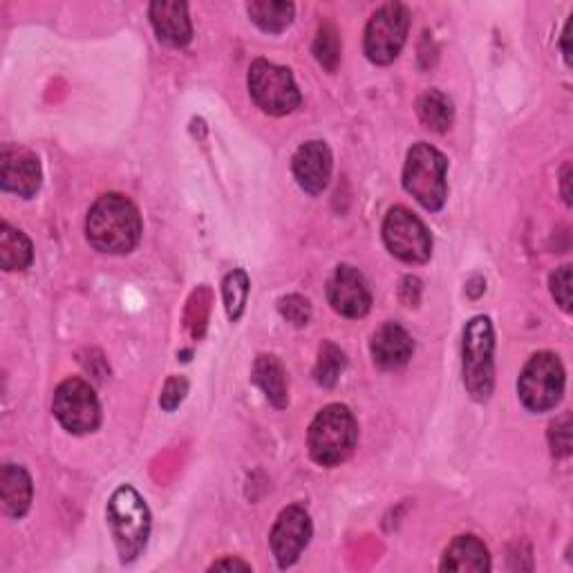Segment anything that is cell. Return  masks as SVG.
<instances>
[{"mask_svg":"<svg viewBox=\"0 0 573 573\" xmlns=\"http://www.w3.org/2000/svg\"><path fill=\"white\" fill-rule=\"evenodd\" d=\"M86 235L101 254H130L141 238V215L137 206L119 193L101 195L88 211Z\"/></svg>","mask_w":573,"mask_h":573,"instance_id":"obj_1","label":"cell"},{"mask_svg":"<svg viewBox=\"0 0 573 573\" xmlns=\"http://www.w3.org/2000/svg\"><path fill=\"white\" fill-rule=\"evenodd\" d=\"M356 440L358 425L352 410L347 406L332 404L314 417L307 433V448L318 466L332 469L352 455Z\"/></svg>","mask_w":573,"mask_h":573,"instance_id":"obj_2","label":"cell"},{"mask_svg":"<svg viewBox=\"0 0 573 573\" xmlns=\"http://www.w3.org/2000/svg\"><path fill=\"white\" fill-rule=\"evenodd\" d=\"M107 524H111L115 547L122 562H132L147 549L151 535V511L132 486H122L107 501Z\"/></svg>","mask_w":573,"mask_h":573,"instance_id":"obj_3","label":"cell"},{"mask_svg":"<svg viewBox=\"0 0 573 573\" xmlns=\"http://www.w3.org/2000/svg\"><path fill=\"white\" fill-rule=\"evenodd\" d=\"M463 385L475 402H488L495 387V334L486 316H475L463 328Z\"/></svg>","mask_w":573,"mask_h":573,"instance_id":"obj_4","label":"cell"},{"mask_svg":"<svg viewBox=\"0 0 573 573\" xmlns=\"http://www.w3.org/2000/svg\"><path fill=\"white\" fill-rule=\"evenodd\" d=\"M448 162L430 147V143H415L408 151L404 166V189L425 208L440 211L448 198Z\"/></svg>","mask_w":573,"mask_h":573,"instance_id":"obj_5","label":"cell"},{"mask_svg":"<svg viewBox=\"0 0 573 573\" xmlns=\"http://www.w3.org/2000/svg\"><path fill=\"white\" fill-rule=\"evenodd\" d=\"M249 92L260 111L273 117L290 115L301 105V92L292 72L265 59L249 67Z\"/></svg>","mask_w":573,"mask_h":573,"instance_id":"obj_6","label":"cell"},{"mask_svg":"<svg viewBox=\"0 0 573 573\" xmlns=\"http://www.w3.org/2000/svg\"><path fill=\"white\" fill-rule=\"evenodd\" d=\"M520 399L531 412H547L556 408L564 394V368L551 352L533 354L518 381Z\"/></svg>","mask_w":573,"mask_h":573,"instance_id":"obj_7","label":"cell"},{"mask_svg":"<svg viewBox=\"0 0 573 573\" xmlns=\"http://www.w3.org/2000/svg\"><path fill=\"white\" fill-rule=\"evenodd\" d=\"M408 29L410 12L406 5L387 3L379 8L366 27V56L377 65H390L402 54L408 39Z\"/></svg>","mask_w":573,"mask_h":573,"instance_id":"obj_8","label":"cell"},{"mask_svg":"<svg viewBox=\"0 0 573 573\" xmlns=\"http://www.w3.org/2000/svg\"><path fill=\"white\" fill-rule=\"evenodd\" d=\"M383 242L394 258L408 265L428 263L433 256V238L425 225L404 206L387 211L383 220Z\"/></svg>","mask_w":573,"mask_h":573,"instance_id":"obj_9","label":"cell"},{"mask_svg":"<svg viewBox=\"0 0 573 573\" xmlns=\"http://www.w3.org/2000/svg\"><path fill=\"white\" fill-rule=\"evenodd\" d=\"M52 410L72 435H88L101 423V406L94 390L84 379H67L54 390Z\"/></svg>","mask_w":573,"mask_h":573,"instance_id":"obj_10","label":"cell"},{"mask_svg":"<svg viewBox=\"0 0 573 573\" xmlns=\"http://www.w3.org/2000/svg\"><path fill=\"white\" fill-rule=\"evenodd\" d=\"M311 540V520L303 507H286L269 535V545L280 569L292 566Z\"/></svg>","mask_w":573,"mask_h":573,"instance_id":"obj_11","label":"cell"},{"mask_svg":"<svg viewBox=\"0 0 573 573\" xmlns=\"http://www.w3.org/2000/svg\"><path fill=\"white\" fill-rule=\"evenodd\" d=\"M332 309L345 318H361L370 311L372 294L364 273L352 265H341L328 284Z\"/></svg>","mask_w":573,"mask_h":573,"instance_id":"obj_12","label":"cell"},{"mask_svg":"<svg viewBox=\"0 0 573 573\" xmlns=\"http://www.w3.org/2000/svg\"><path fill=\"white\" fill-rule=\"evenodd\" d=\"M41 162L31 151L8 147L0 155V187L18 198H34L41 189Z\"/></svg>","mask_w":573,"mask_h":573,"instance_id":"obj_13","label":"cell"},{"mask_svg":"<svg viewBox=\"0 0 573 573\" xmlns=\"http://www.w3.org/2000/svg\"><path fill=\"white\" fill-rule=\"evenodd\" d=\"M292 170H294L298 187L305 193L318 195L330 184L332 153L322 141H307L296 151L292 160Z\"/></svg>","mask_w":573,"mask_h":573,"instance_id":"obj_14","label":"cell"},{"mask_svg":"<svg viewBox=\"0 0 573 573\" xmlns=\"http://www.w3.org/2000/svg\"><path fill=\"white\" fill-rule=\"evenodd\" d=\"M370 352L377 368L392 372L404 368L410 361L415 352V341L399 322H385V326H381L372 334Z\"/></svg>","mask_w":573,"mask_h":573,"instance_id":"obj_15","label":"cell"},{"mask_svg":"<svg viewBox=\"0 0 573 573\" xmlns=\"http://www.w3.org/2000/svg\"><path fill=\"white\" fill-rule=\"evenodd\" d=\"M151 23L155 27L157 39L168 48H184L193 39V25L189 18L187 3H170V0H157L151 5Z\"/></svg>","mask_w":573,"mask_h":573,"instance_id":"obj_16","label":"cell"},{"mask_svg":"<svg viewBox=\"0 0 573 573\" xmlns=\"http://www.w3.org/2000/svg\"><path fill=\"white\" fill-rule=\"evenodd\" d=\"M31 478L23 466L5 463L0 471V501H3L5 515L21 520L31 507Z\"/></svg>","mask_w":573,"mask_h":573,"instance_id":"obj_17","label":"cell"},{"mask_svg":"<svg viewBox=\"0 0 573 573\" xmlns=\"http://www.w3.org/2000/svg\"><path fill=\"white\" fill-rule=\"evenodd\" d=\"M491 556L486 545L475 535H459L444 553L442 571H488Z\"/></svg>","mask_w":573,"mask_h":573,"instance_id":"obj_18","label":"cell"},{"mask_svg":"<svg viewBox=\"0 0 573 573\" xmlns=\"http://www.w3.org/2000/svg\"><path fill=\"white\" fill-rule=\"evenodd\" d=\"M254 383L267 394V399L276 408H286L290 404V392H286V372L282 364L271 354H263L256 358L254 366Z\"/></svg>","mask_w":573,"mask_h":573,"instance_id":"obj_19","label":"cell"},{"mask_svg":"<svg viewBox=\"0 0 573 573\" xmlns=\"http://www.w3.org/2000/svg\"><path fill=\"white\" fill-rule=\"evenodd\" d=\"M31 258L34 251L29 238L8 222L0 225V267L5 271H23L31 265Z\"/></svg>","mask_w":573,"mask_h":573,"instance_id":"obj_20","label":"cell"},{"mask_svg":"<svg viewBox=\"0 0 573 573\" xmlns=\"http://www.w3.org/2000/svg\"><path fill=\"white\" fill-rule=\"evenodd\" d=\"M249 18L267 34H280L294 23V3H280V0H254L246 5Z\"/></svg>","mask_w":573,"mask_h":573,"instance_id":"obj_21","label":"cell"},{"mask_svg":"<svg viewBox=\"0 0 573 573\" xmlns=\"http://www.w3.org/2000/svg\"><path fill=\"white\" fill-rule=\"evenodd\" d=\"M417 117L428 130L442 135L453 126L455 119L453 101L440 90H430L417 99Z\"/></svg>","mask_w":573,"mask_h":573,"instance_id":"obj_22","label":"cell"},{"mask_svg":"<svg viewBox=\"0 0 573 573\" xmlns=\"http://www.w3.org/2000/svg\"><path fill=\"white\" fill-rule=\"evenodd\" d=\"M341 34L332 23L318 27L316 41H314V56L328 72H336L341 63Z\"/></svg>","mask_w":573,"mask_h":573,"instance_id":"obj_23","label":"cell"},{"mask_svg":"<svg viewBox=\"0 0 573 573\" xmlns=\"http://www.w3.org/2000/svg\"><path fill=\"white\" fill-rule=\"evenodd\" d=\"M345 354L334 345V343H322L318 349V364L314 370L316 383L322 387H332L336 385L341 372L345 370Z\"/></svg>","mask_w":573,"mask_h":573,"instance_id":"obj_24","label":"cell"},{"mask_svg":"<svg viewBox=\"0 0 573 573\" xmlns=\"http://www.w3.org/2000/svg\"><path fill=\"white\" fill-rule=\"evenodd\" d=\"M222 296H225V307H227V316L231 322H235L246 305V296H249V276L242 269H233L222 284Z\"/></svg>","mask_w":573,"mask_h":573,"instance_id":"obj_25","label":"cell"},{"mask_svg":"<svg viewBox=\"0 0 573 573\" xmlns=\"http://www.w3.org/2000/svg\"><path fill=\"white\" fill-rule=\"evenodd\" d=\"M278 311L282 314V318L286 322H292V326L296 328H303L309 322L311 318V305L305 296H298V294H290L278 301Z\"/></svg>","mask_w":573,"mask_h":573,"instance_id":"obj_26","label":"cell"},{"mask_svg":"<svg viewBox=\"0 0 573 573\" xmlns=\"http://www.w3.org/2000/svg\"><path fill=\"white\" fill-rule=\"evenodd\" d=\"M549 444H551L553 457H569L571 453V417L569 415L551 423Z\"/></svg>","mask_w":573,"mask_h":573,"instance_id":"obj_27","label":"cell"},{"mask_svg":"<svg viewBox=\"0 0 573 573\" xmlns=\"http://www.w3.org/2000/svg\"><path fill=\"white\" fill-rule=\"evenodd\" d=\"M189 392V381L184 377H170L162 390V399H160V406L166 410V412H173L179 404L184 402Z\"/></svg>","mask_w":573,"mask_h":573,"instance_id":"obj_28","label":"cell"},{"mask_svg":"<svg viewBox=\"0 0 573 573\" xmlns=\"http://www.w3.org/2000/svg\"><path fill=\"white\" fill-rule=\"evenodd\" d=\"M551 294L556 303L564 309L571 311V267L564 265L551 273Z\"/></svg>","mask_w":573,"mask_h":573,"instance_id":"obj_29","label":"cell"},{"mask_svg":"<svg viewBox=\"0 0 573 573\" xmlns=\"http://www.w3.org/2000/svg\"><path fill=\"white\" fill-rule=\"evenodd\" d=\"M399 296H402L404 305H408V307H417V305H419V298H421V282H419V278H412V276L404 278L402 290H399Z\"/></svg>","mask_w":573,"mask_h":573,"instance_id":"obj_30","label":"cell"},{"mask_svg":"<svg viewBox=\"0 0 573 573\" xmlns=\"http://www.w3.org/2000/svg\"><path fill=\"white\" fill-rule=\"evenodd\" d=\"M251 571V564L242 562V560H235V558H227V560H218L211 564V571Z\"/></svg>","mask_w":573,"mask_h":573,"instance_id":"obj_31","label":"cell"},{"mask_svg":"<svg viewBox=\"0 0 573 573\" xmlns=\"http://www.w3.org/2000/svg\"><path fill=\"white\" fill-rule=\"evenodd\" d=\"M571 164H564L562 166V175H560V187H562V198L566 204H571Z\"/></svg>","mask_w":573,"mask_h":573,"instance_id":"obj_32","label":"cell"},{"mask_svg":"<svg viewBox=\"0 0 573 573\" xmlns=\"http://www.w3.org/2000/svg\"><path fill=\"white\" fill-rule=\"evenodd\" d=\"M564 59H566V63H571V52H569V39H571V23H566V27H564Z\"/></svg>","mask_w":573,"mask_h":573,"instance_id":"obj_33","label":"cell"}]
</instances>
